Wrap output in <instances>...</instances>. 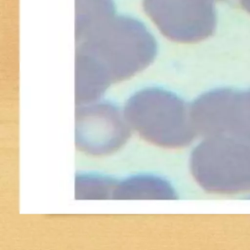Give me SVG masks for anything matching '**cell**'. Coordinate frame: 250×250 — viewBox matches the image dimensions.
I'll return each mask as SVG.
<instances>
[{
    "label": "cell",
    "instance_id": "cell-1",
    "mask_svg": "<svg viewBox=\"0 0 250 250\" xmlns=\"http://www.w3.org/2000/svg\"><path fill=\"white\" fill-rule=\"evenodd\" d=\"M75 99L99 101L115 82L131 78L154 60V36L139 20L114 14L75 37Z\"/></svg>",
    "mask_w": 250,
    "mask_h": 250
},
{
    "label": "cell",
    "instance_id": "cell-3",
    "mask_svg": "<svg viewBox=\"0 0 250 250\" xmlns=\"http://www.w3.org/2000/svg\"><path fill=\"white\" fill-rule=\"evenodd\" d=\"M142 4L159 32L175 42L202 40L216 25L213 0H143Z\"/></svg>",
    "mask_w": 250,
    "mask_h": 250
},
{
    "label": "cell",
    "instance_id": "cell-7",
    "mask_svg": "<svg viewBox=\"0 0 250 250\" xmlns=\"http://www.w3.org/2000/svg\"><path fill=\"white\" fill-rule=\"evenodd\" d=\"M116 184L117 181L101 175H79L75 184L76 196L79 199L112 198Z\"/></svg>",
    "mask_w": 250,
    "mask_h": 250
},
{
    "label": "cell",
    "instance_id": "cell-6",
    "mask_svg": "<svg viewBox=\"0 0 250 250\" xmlns=\"http://www.w3.org/2000/svg\"><path fill=\"white\" fill-rule=\"evenodd\" d=\"M75 37L114 15L112 0H75Z\"/></svg>",
    "mask_w": 250,
    "mask_h": 250
},
{
    "label": "cell",
    "instance_id": "cell-4",
    "mask_svg": "<svg viewBox=\"0 0 250 250\" xmlns=\"http://www.w3.org/2000/svg\"><path fill=\"white\" fill-rule=\"evenodd\" d=\"M131 130L123 109L114 104L99 100L77 107L75 144L85 154H111L127 142Z\"/></svg>",
    "mask_w": 250,
    "mask_h": 250
},
{
    "label": "cell",
    "instance_id": "cell-2",
    "mask_svg": "<svg viewBox=\"0 0 250 250\" xmlns=\"http://www.w3.org/2000/svg\"><path fill=\"white\" fill-rule=\"evenodd\" d=\"M123 111L131 129L154 146L181 148L192 139L190 112L184 100L169 90L141 89L127 100Z\"/></svg>",
    "mask_w": 250,
    "mask_h": 250
},
{
    "label": "cell",
    "instance_id": "cell-5",
    "mask_svg": "<svg viewBox=\"0 0 250 250\" xmlns=\"http://www.w3.org/2000/svg\"><path fill=\"white\" fill-rule=\"evenodd\" d=\"M175 196L168 181L150 174L134 175L117 182L112 194L115 199H173Z\"/></svg>",
    "mask_w": 250,
    "mask_h": 250
},
{
    "label": "cell",
    "instance_id": "cell-9",
    "mask_svg": "<svg viewBox=\"0 0 250 250\" xmlns=\"http://www.w3.org/2000/svg\"><path fill=\"white\" fill-rule=\"evenodd\" d=\"M213 1L216 3V2H219V1H225V0H213Z\"/></svg>",
    "mask_w": 250,
    "mask_h": 250
},
{
    "label": "cell",
    "instance_id": "cell-8",
    "mask_svg": "<svg viewBox=\"0 0 250 250\" xmlns=\"http://www.w3.org/2000/svg\"><path fill=\"white\" fill-rule=\"evenodd\" d=\"M241 6L250 13V0H239Z\"/></svg>",
    "mask_w": 250,
    "mask_h": 250
}]
</instances>
